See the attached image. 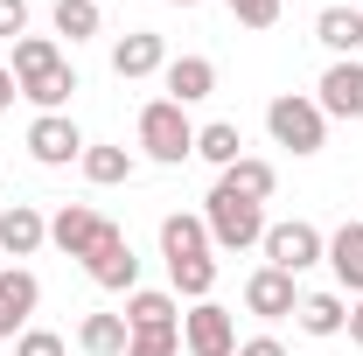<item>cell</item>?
<instances>
[{"mask_svg":"<svg viewBox=\"0 0 363 356\" xmlns=\"http://www.w3.org/2000/svg\"><path fill=\"white\" fill-rule=\"evenodd\" d=\"M203 223H210V245L217 252H252L266 238V203H245V196H230L224 182H217L203 196Z\"/></svg>","mask_w":363,"mask_h":356,"instance_id":"1","label":"cell"},{"mask_svg":"<svg viewBox=\"0 0 363 356\" xmlns=\"http://www.w3.org/2000/svg\"><path fill=\"white\" fill-rule=\"evenodd\" d=\"M140 147H147V161H161V168H182V161L196 154V126H189V112H182L175 98L140 105Z\"/></svg>","mask_w":363,"mask_h":356,"instance_id":"2","label":"cell"},{"mask_svg":"<svg viewBox=\"0 0 363 356\" xmlns=\"http://www.w3.org/2000/svg\"><path fill=\"white\" fill-rule=\"evenodd\" d=\"M266 133L279 147H294V154H321L328 147V112H321L315 98H301V91H279L266 105Z\"/></svg>","mask_w":363,"mask_h":356,"instance_id":"3","label":"cell"},{"mask_svg":"<svg viewBox=\"0 0 363 356\" xmlns=\"http://www.w3.org/2000/svg\"><path fill=\"white\" fill-rule=\"evenodd\" d=\"M259 245H266V266H279V272H294V279H301V272L315 266L321 252H328V238H321L315 223L308 217H286V223H266V238H259Z\"/></svg>","mask_w":363,"mask_h":356,"instance_id":"4","label":"cell"},{"mask_svg":"<svg viewBox=\"0 0 363 356\" xmlns=\"http://www.w3.org/2000/svg\"><path fill=\"white\" fill-rule=\"evenodd\" d=\"M182 350L189 356H238V321H230V308L196 301V308L182 314Z\"/></svg>","mask_w":363,"mask_h":356,"instance_id":"5","label":"cell"},{"mask_svg":"<svg viewBox=\"0 0 363 356\" xmlns=\"http://www.w3.org/2000/svg\"><path fill=\"white\" fill-rule=\"evenodd\" d=\"M105 230H112V217H98L91 203H63V210L49 217V245H56L63 259H91V252L105 245Z\"/></svg>","mask_w":363,"mask_h":356,"instance_id":"6","label":"cell"},{"mask_svg":"<svg viewBox=\"0 0 363 356\" xmlns=\"http://www.w3.org/2000/svg\"><path fill=\"white\" fill-rule=\"evenodd\" d=\"M315 105L328 119H363V56H335L315 84Z\"/></svg>","mask_w":363,"mask_h":356,"instance_id":"7","label":"cell"},{"mask_svg":"<svg viewBox=\"0 0 363 356\" xmlns=\"http://www.w3.org/2000/svg\"><path fill=\"white\" fill-rule=\"evenodd\" d=\"M91 140L77 133V119H63V112H43L35 126H28V154L43 161V168H70V161H84Z\"/></svg>","mask_w":363,"mask_h":356,"instance_id":"8","label":"cell"},{"mask_svg":"<svg viewBox=\"0 0 363 356\" xmlns=\"http://www.w3.org/2000/svg\"><path fill=\"white\" fill-rule=\"evenodd\" d=\"M84 272L105 287V294H133V287H140V259H133V245H126V230H119V223L105 230V245L84 259Z\"/></svg>","mask_w":363,"mask_h":356,"instance_id":"9","label":"cell"},{"mask_svg":"<svg viewBox=\"0 0 363 356\" xmlns=\"http://www.w3.org/2000/svg\"><path fill=\"white\" fill-rule=\"evenodd\" d=\"M245 308L259 314V321H286V314L301 308V287H294V272L259 266L252 279H245Z\"/></svg>","mask_w":363,"mask_h":356,"instance_id":"10","label":"cell"},{"mask_svg":"<svg viewBox=\"0 0 363 356\" xmlns=\"http://www.w3.org/2000/svg\"><path fill=\"white\" fill-rule=\"evenodd\" d=\"M126 328L133 335H182V301L154 294V287H133L126 294Z\"/></svg>","mask_w":363,"mask_h":356,"instance_id":"11","label":"cell"},{"mask_svg":"<svg viewBox=\"0 0 363 356\" xmlns=\"http://www.w3.org/2000/svg\"><path fill=\"white\" fill-rule=\"evenodd\" d=\"M154 70H168V43L154 35V28H133V35H119L112 43V77H154Z\"/></svg>","mask_w":363,"mask_h":356,"instance_id":"12","label":"cell"},{"mask_svg":"<svg viewBox=\"0 0 363 356\" xmlns=\"http://www.w3.org/2000/svg\"><path fill=\"white\" fill-rule=\"evenodd\" d=\"M49 245V217L35 203H14V210H0V252L7 259H35Z\"/></svg>","mask_w":363,"mask_h":356,"instance_id":"13","label":"cell"},{"mask_svg":"<svg viewBox=\"0 0 363 356\" xmlns=\"http://www.w3.org/2000/svg\"><path fill=\"white\" fill-rule=\"evenodd\" d=\"M161 84H168V98L189 112V105H203V98L217 91V63H210V56H168Z\"/></svg>","mask_w":363,"mask_h":356,"instance_id":"14","label":"cell"},{"mask_svg":"<svg viewBox=\"0 0 363 356\" xmlns=\"http://www.w3.org/2000/svg\"><path fill=\"white\" fill-rule=\"evenodd\" d=\"M217 245H210V223L189 217V210H175V217H161V259L168 266H182V259H210Z\"/></svg>","mask_w":363,"mask_h":356,"instance_id":"15","label":"cell"},{"mask_svg":"<svg viewBox=\"0 0 363 356\" xmlns=\"http://www.w3.org/2000/svg\"><path fill=\"white\" fill-rule=\"evenodd\" d=\"M230 196H245V203H272V189H279V168L272 161H252V154H238L224 175H217Z\"/></svg>","mask_w":363,"mask_h":356,"instance_id":"16","label":"cell"},{"mask_svg":"<svg viewBox=\"0 0 363 356\" xmlns=\"http://www.w3.org/2000/svg\"><path fill=\"white\" fill-rule=\"evenodd\" d=\"M315 43L335 49V56H357L363 49V14L357 7H321L315 14Z\"/></svg>","mask_w":363,"mask_h":356,"instance_id":"17","label":"cell"},{"mask_svg":"<svg viewBox=\"0 0 363 356\" xmlns=\"http://www.w3.org/2000/svg\"><path fill=\"white\" fill-rule=\"evenodd\" d=\"M321 259H328V266H335V279L363 301V223H342V230L328 238V252H321Z\"/></svg>","mask_w":363,"mask_h":356,"instance_id":"18","label":"cell"},{"mask_svg":"<svg viewBox=\"0 0 363 356\" xmlns=\"http://www.w3.org/2000/svg\"><path fill=\"white\" fill-rule=\"evenodd\" d=\"M35 301H43V279H35V272L28 266H0V314H7L14 328L35 314Z\"/></svg>","mask_w":363,"mask_h":356,"instance_id":"19","label":"cell"},{"mask_svg":"<svg viewBox=\"0 0 363 356\" xmlns=\"http://www.w3.org/2000/svg\"><path fill=\"white\" fill-rule=\"evenodd\" d=\"M77 343H84V356H126L133 328H126V314H84L77 321Z\"/></svg>","mask_w":363,"mask_h":356,"instance_id":"20","label":"cell"},{"mask_svg":"<svg viewBox=\"0 0 363 356\" xmlns=\"http://www.w3.org/2000/svg\"><path fill=\"white\" fill-rule=\"evenodd\" d=\"M294 321L308 328V335H342L350 328V308H342V294H301V308H294Z\"/></svg>","mask_w":363,"mask_h":356,"instance_id":"21","label":"cell"},{"mask_svg":"<svg viewBox=\"0 0 363 356\" xmlns=\"http://www.w3.org/2000/svg\"><path fill=\"white\" fill-rule=\"evenodd\" d=\"M56 63H63V49L49 43V35H21V43H14V63H7V70H14V84H28V77L56 70Z\"/></svg>","mask_w":363,"mask_h":356,"instance_id":"22","label":"cell"},{"mask_svg":"<svg viewBox=\"0 0 363 356\" xmlns=\"http://www.w3.org/2000/svg\"><path fill=\"white\" fill-rule=\"evenodd\" d=\"M70 91H77V70H70V63H56V70H43V77H28L21 98H35L43 112H63V105H70Z\"/></svg>","mask_w":363,"mask_h":356,"instance_id":"23","label":"cell"},{"mask_svg":"<svg viewBox=\"0 0 363 356\" xmlns=\"http://www.w3.org/2000/svg\"><path fill=\"white\" fill-rule=\"evenodd\" d=\"M238 147H245V133H238L230 119H210V126H196V154H203L210 168H230V161H238Z\"/></svg>","mask_w":363,"mask_h":356,"instance_id":"24","label":"cell"},{"mask_svg":"<svg viewBox=\"0 0 363 356\" xmlns=\"http://www.w3.org/2000/svg\"><path fill=\"white\" fill-rule=\"evenodd\" d=\"M84 175L98 189H119V182H133V154L126 147H84Z\"/></svg>","mask_w":363,"mask_h":356,"instance_id":"25","label":"cell"},{"mask_svg":"<svg viewBox=\"0 0 363 356\" xmlns=\"http://www.w3.org/2000/svg\"><path fill=\"white\" fill-rule=\"evenodd\" d=\"M98 0H56V35H70V43H91L98 35Z\"/></svg>","mask_w":363,"mask_h":356,"instance_id":"26","label":"cell"},{"mask_svg":"<svg viewBox=\"0 0 363 356\" xmlns=\"http://www.w3.org/2000/svg\"><path fill=\"white\" fill-rule=\"evenodd\" d=\"M168 279H175V294H189V301H210L217 294V259H182V266H168Z\"/></svg>","mask_w":363,"mask_h":356,"instance_id":"27","label":"cell"},{"mask_svg":"<svg viewBox=\"0 0 363 356\" xmlns=\"http://www.w3.org/2000/svg\"><path fill=\"white\" fill-rule=\"evenodd\" d=\"M14 356H70V343H63L56 328H21V335H14Z\"/></svg>","mask_w":363,"mask_h":356,"instance_id":"28","label":"cell"},{"mask_svg":"<svg viewBox=\"0 0 363 356\" xmlns=\"http://www.w3.org/2000/svg\"><path fill=\"white\" fill-rule=\"evenodd\" d=\"M224 7L245 21V28H272V21H279V0H224Z\"/></svg>","mask_w":363,"mask_h":356,"instance_id":"29","label":"cell"},{"mask_svg":"<svg viewBox=\"0 0 363 356\" xmlns=\"http://www.w3.org/2000/svg\"><path fill=\"white\" fill-rule=\"evenodd\" d=\"M28 35V0H0V43H21Z\"/></svg>","mask_w":363,"mask_h":356,"instance_id":"30","label":"cell"},{"mask_svg":"<svg viewBox=\"0 0 363 356\" xmlns=\"http://www.w3.org/2000/svg\"><path fill=\"white\" fill-rule=\"evenodd\" d=\"M182 350V335H133L126 343V356H175Z\"/></svg>","mask_w":363,"mask_h":356,"instance_id":"31","label":"cell"},{"mask_svg":"<svg viewBox=\"0 0 363 356\" xmlns=\"http://www.w3.org/2000/svg\"><path fill=\"white\" fill-rule=\"evenodd\" d=\"M238 356H286V350H279L272 335H252V343H238Z\"/></svg>","mask_w":363,"mask_h":356,"instance_id":"32","label":"cell"},{"mask_svg":"<svg viewBox=\"0 0 363 356\" xmlns=\"http://www.w3.org/2000/svg\"><path fill=\"white\" fill-rule=\"evenodd\" d=\"M14 98H21V84H14V70H7V63H0V112H7V105H14Z\"/></svg>","mask_w":363,"mask_h":356,"instance_id":"33","label":"cell"},{"mask_svg":"<svg viewBox=\"0 0 363 356\" xmlns=\"http://www.w3.org/2000/svg\"><path fill=\"white\" fill-rule=\"evenodd\" d=\"M342 335H350V343H363V301L350 308V328H342Z\"/></svg>","mask_w":363,"mask_h":356,"instance_id":"34","label":"cell"},{"mask_svg":"<svg viewBox=\"0 0 363 356\" xmlns=\"http://www.w3.org/2000/svg\"><path fill=\"white\" fill-rule=\"evenodd\" d=\"M7 335H14V321H7V314H0V343H7Z\"/></svg>","mask_w":363,"mask_h":356,"instance_id":"35","label":"cell"},{"mask_svg":"<svg viewBox=\"0 0 363 356\" xmlns=\"http://www.w3.org/2000/svg\"><path fill=\"white\" fill-rule=\"evenodd\" d=\"M175 7H196V0H175Z\"/></svg>","mask_w":363,"mask_h":356,"instance_id":"36","label":"cell"}]
</instances>
